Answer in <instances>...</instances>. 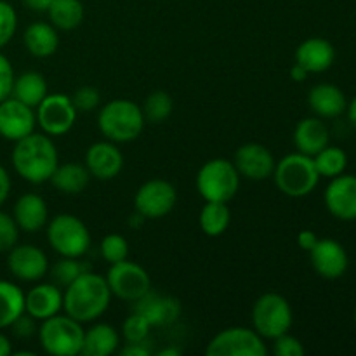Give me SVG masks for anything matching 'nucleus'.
<instances>
[{
    "label": "nucleus",
    "instance_id": "obj_41",
    "mask_svg": "<svg viewBox=\"0 0 356 356\" xmlns=\"http://www.w3.org/2000/svg\"><path fill=\"white\" fill-rule=\"evenodd\" d=\"M14 70L10 65L9 59L3 54H0V101L7 99L13 92V83H14Z\"/></svg>",
    "mask_w": 356,
    "mask_h": 356
},
{
    "label": "nucleus",
    "instance_id": "obj_40",
    "mask_svg": "<svg viewBox=\"0 0 356 356\" xmlns=\"http://www.w3.org/2000/svg\"><path fill=\"white\" fill-rule=\"evenodd\" d=\"M273 353L277 356H302L305 355V346L298 337L285 332L278 336L277 339H273Z\"/></svg>",
    "mask_w": 356,
    "mask_h": 356
},
{
    "label": "nucleus",
    "instance_id": "obj_30",
    "mask_svg": "<svg viewBox=\"0 0 356 356\" xmlns=\"http://www.w3.org/2000/svg\"><path fill=\"white\" fill-rule=\"evenodd\" d=\"M24 313V292L16 284L0 280V330L9 329Z\"/></svg>",
    "mask_w": 356,
    "mask_h": 356
},
{
    "label": "nucleus",
    "instance_id": "obj_3",
    "mask_svg": "<svg viewBox=\"0 0 356 356\" xmlns=\"http://www.w3.org/2000/svg\"><path fill=\"white\" fill-rule=\"evenodd\" d=\"M145 115L131 99H113L101 106L97 113L99 132L111 143H131L145 129Z\"/></svg>",
    "mask_w": 356,
    "mask_h": 356
},
{
    "label": "nucleus",
    "instance_id": "obj_47",
    "mask_svg": "<svg viewBox=\"0 0 356 356\" xmlns=\"http://www.w3.org/2000/svg\"><path fill=\"white\" fill-rule=\"evenodd\" d=\"M308 75L309 73L306 72L301 65H298V63L291 68V76L296 80V82H305V80L308 79Z\"/></svg>",
    "mask_w": 356,
    "mask_h": 356
},
{
    "label": "nucleus",
    "instance_id": "obj_45",
    "mask_svg": "<svg viewBox=\"0 0 356 356\" xmlns=\"http://www.w3.org/2000/svg\"><path fill=\"white\" fill-rule=\"evenodd\" d=\"M10 186H13V183H10L9 172L6 170V167L0 165V205H2L3 202L7 200V197H9Z\"/></svg>",
    "mask_w": 356,
    "mask_h": 356
},
{
    "label": "nucleus",
    "instance_id": "obj_34",
    "mask_svg": "<svg viewBox=\"0 0 356 356\" xmlns=\"http://www.w3.org/2000/svg\"><path fill=\"white\" fill-rule=\"evenodd\" d=\"M143 115L146 122L152 124H162L170 117L174 110V101L169 92L165 90H153L145 99V104L141 106Z\"/></svg>",
    "mask_w": 356,
    "mask_h": 356
},
{
    "label": "nucleus",
    "instance_id": "obj_51",
    "mask_svg": "<svg viewBox=\"0 0 356 356\" xmlns=\"http://www.w3.org/2000/svg\"><path fill=\"white\" fill-rule=\"evenodd\" d=\"M159 356H179L181 355V350L179 348H163V350H160Z\"/></svg>",
    "mask_w": 356,
    "mask_h": 356
},
{
    "label": "nucleus",
    "instance_id": "obj_38",
    "mask_svg": "<svg viewBox=\"0 0 356 356\" xmlns=\"http://www.w3.org/2000/svg\"><path fill=\"white\" fill-rule=\"evenodd\" d=\"M72 101L73 106L76 108V111L89 113V111H94L101 104V94L96 87L82 86L73 92Z\"/></svg>",
    "mask_w": 356,
    "mask_h": 356
},
{
    "label": "nucleus",
    "instance_id": "obj_43",
    "mask_svg": "<svg viewBox=\"0 0 356 356\" xmlns=\"http://www.w3.org/2000/svg\"><path fill=\"white\" fill-rule=\"evenodd\" d=\"M152 350L146 346V343H127L120 350L122 356H149Z\"/></svg>",
    "mask_w": 356,
    "mask_h": 356
},
{
    "label": "nucleus",
    "instance_id": "obj_19",
    "mask_svg": "<svg viewBox=\"0 0 356 356\" xmlns=\"http://www.w3.org/2000/svg\"><path fill=\"white\" fill-rule=\"evenodd\" d=\"M86 167L90 176L99 181H111L124 169V155L117 143L97 141L86 153Z\"/></svg>",
    "mask_w": 356,
    "mask_h": 356
},
{
    "label": "nucleus",
    "instance_id": "obj_7",
    "mask_svg": "<svg viewBox=\"0 0 356 356\" xmlns=\"http://www.w3.org/2000/svg\"><path fill=\"white\" fill-rule=\"evenodd\" d=\"M294 322L291 302L277 292H266L252 306V327L263 339L273 341L289 332Z\"/></svg>",
    "mask_w": 356,
    "mask_h": 356
},
{
    "label": "nucleus",
    "instance_id": "obj_8",
    "mask_svg": "<svg viewBox=\"0 0 356 356\" xmlns=\"http://www.w3.org/2000/svg\"><path fill=\"white\" fill-rule=\"evenodd\" d=\"M45 233L49 245L63 257H82L90 249L89 228L73 214L54 216Z\"/></svg>",
    "mask_w": 356,
    "mask_h": 356
},
{
    "label": "nucleus",
    "instance_id": "obj_22",
    "mask_svg": "<svg viewBox=\"0 0 356 356\" xmlns=\"http://www.w3.org/2000/svg\"><path fill=\"white\" fill-rule=\"evenodd\" d=\"M13 218L24 233H37L49 221V209L38 193H24L14 204Z\"/></svg>",
    "mask_w": 356,
    "mask_h": 356
},
{
    "label": "nucleus",
    "instance_id": "obj_24",
    "mask_svg": "<svg viewBox=\"0 0 356 356\" xmlns=\"http://www.w3.org/2000/svg\"><path fill=\"white\" fill-rule=\"evenodd\" d=\"M308 104L320 118H336L348 108L343 90L332 83H318L309 90Z\"/></svg>",
    "mask_w": 356,
    "mask_h": 356
},
{
    "label": "nucleus",
    "instance_id": "obj_44",
    "mask_svg": "<svg viewBox=\"0 0 356 356\" xmlns=\"http://www.w3.org/2000/svg\"><path fill=\"white\" fill-rule=\"evenodd\" d=\"M316 242H318V236H316L312 229H305V232H301L298 235V245L301 247L302 250H306V252H309V250L315 247Z\"/></svg>",
    "mask_w": 356,
    "mask_h": 356
},
{
    "label": "nucleus",
    "instance_id": "obj_32",
    "mask_svg": "<svg viewBox=\"0 0 356 356\" xmlns=\"http://www.w3.org/2000/svg\"><path fill=\"white\" fill-rule=\"evenodd\" d=\"M89 264L86 261H82L80 257H63L59 261H56L52 264V268H49L47 273L51 275L52 284H56L58 287H68L72 282H75L76 278L82 273L89 271Z\"/></svg>",
    "mask_w": 356,
    "mask_h": 356
},
{
    "label": "nucleus",
    "instance_id": "obj_9",
    "mask_svg": "<svg viewBox=\"0 0 356 356\" xmlns=\"http://www.w3.org/2000/svg\"><path fill=\"white\" fill-rule=\"evenodd\" d=\"M207 356H266L268 348L254 329L229 327L221 330L205 348Z\"/></svg>",
    "mask_w": 356,
    "mask_h": 356
},
{
    "label": "nucleus",
    "instance_id": "obj_10",
    "mask_svg": "<svg viewBox=\"0 0 356 356\" xmlns=\"http://www.w3.org/2000/svg\"><path fill=\"white\" fill-rule=\"evenodd\" d=\"M108 287L111 296L122 301L134 302L152 289V278L148 271L138 263L124 259L120 263L111 264L106 275Z\"/></svg>",
    "mask_w": 356,
    "mask_h": 356
},
{
    "label": "nucleus",
    "instance_id": "obj_46",
    "mask_svg": "<svg viewBox=\"0 0 356 356\" xmlns=\"http://www.w3.org/2000/svg\"><path fill=\"white\" fill-rule=\"evenodd\" d=\"M23 3L28 7V9L37 10V13H47L52 0H23Z\"/></svg>",
    "mask_w": 356,
    "mask_h": 356
},
{
    "label": "nucleus",
    "instance_id": "obj_1",
    "mask_svg": "<svg viewBox=\"0 0 356 356\" xmlns=\"http://www.w3.org/2000/svg\"><path fill=\"white\" fill-rule=\"evenodd\" d=\"M111 301L106 277L86 271L63 292V312L80 323H89L104 315Z\"/></svg>",
    "mask_w": 356,
    "mask_h": 356
},
{
    "label": "nucleus",
    "instance_id": "obj_15",
    "mask_svg": "<svg viewBox=\"0 0 356 356\" xmlns=\"http://www.w3.org/2000/svg\"><path fill=\"white\" fill-rule=\"evenodd\" d=\"M7 268L21 282H38L49 271V259L38 247L23 243L14 245L7 256Z\"/></svg>",
    "mask_w": 356,
    "mask_h": 356
},
{
    "label": "nucleus",
    "instance_id": "obj_29",
    "mask_svg": "<svg viewBox=\"0 0 356 356\" xmlns=\"http://www.w3.org/2000/svg\"><path fill=\"white\" fill-rule=\"evenodd\" d=\"M47 14L56 30H75L83 21V3L80 0H52Z\"/></svg>",
    "mask_w": 356,
    "mask_h": 356
},
{
    "label": "nucleus",
    "instance_id": "obj_2",
    "mask_svg": "<svg viewBox=\"0 0 356 356\" xmlns=\"http://www.w3.org/2000/svg\"><path fill=\"white\" fill-rule=\"evenodd\" d=\"M10 162L17 176L31 184H42L51 179L59 163V155L51 136L31 132L16 141Z\"/></svg>",
    "mask_w": 356,
    "mask_h": 356
},
{
    "label": "nucleus",
    "instance_id": "obj_13",
    "mask_svg": "<svg viewBox=\"0 0 356 356\" xmlns=\"http://www.w3.org/2000/svg\"><path fill=\"white\" fill-rule=\"evenodd\" d=\"M35 127H37L35 108L14 99L13 96L0 101V136L3 139L16 143L35 132Z\"/></svg>",
    "mask_w": 356,
    "mask_h": 356
},
{
    "label": "nucleus",
    "instance_id": "obj_49",
    "mask_svg": "<svg viewBox=\"0 0 356 356\" xmlns=\"http://www.w3.org/2000/svg\"><path fill=\"white\" fill-rule=\"evenodd\" d=\"M145 221H146V218L143 214H139L138 211L134 212V214H131L129 216V226H131V228H141L143 225H145Z\"/></svg>",
    "mask_w": 356,
    "mask_h": 356
},
{
    "label": "nucleus",
    "instance_id": "obj_27",
    "mask_svg": "<svg viewBox=\"0 0 356 356\" xmlns=\"http://www.w3.org/2000/svg\"><path fill=\"white\" fill-rule=\"evenodd\" d=\"M90 172L87 170L86 163L79 162H66L58 163L56 170L51 176L52 186L65 195H79L89 186Z\"/></svg>",
    "mask_w": 356,
    "mask_h": 356
},
{
    "label": "nucleus",
    "instance_id": "obj_6",
    "mask_svg": "<svg viewBox=\"0 0 356 356\" xmlns=\"http://www.w3.org/2000/svg\"><path fill=\"white\" fill-rule=\"evenodd\" d=\"M197 190L205 202L228 204L240 188V174L228 159H212L200 167L197 174Z\"/></svg>",
    "mask_w": 356,
    "mask_h": 356
},
{
    "label": "nucleus",
    "instance_id": "obj_23",
    "mask_svg": "<svg viewBox=\"0 0 356 356\" xmlns=\"http://www.w3.org/2000/svg\"><path fill=\"white\" fill-rule=\"evenodd\" d=\"M329 129L320 117L302 118L294 131V145L299 153L315 156L329 145Z\"/></svg>",
    "mask_w": 356,
    "mask_h": 356
},
{
    "label": "nucleus",
    "instance_id": "obj_4",
    "mask_svg": "<svg viewBox=\"0 0 356 356\" xmlns=\"http://www.w3.org/2000/svg\"><path fill=\"white\" fill-rule=\"evenodd\" d=\"M273 179L278 190L292 198H301L312 193L320 181L313 156L305 153H291L275 165Z\"/></svg>",
    "mask_w": 356,
    "mask_h": 356
},
{
    "label": "nucleus",
    "instance_id": "obj_12",
    "mask_svg": "<svg viewBox=\"0 0 356 356\" xmlns=\"http://www.w3.org/2000/svg\"><path fill=\"white\" fill-rule=\"evenodd\" d=\"M177 204V191L165 179H149L138 188L134 209L146 219H160L169 214Z\"/></svg>",
    "mask_w": 356,
    "mask_h": 356
},
{
    "label": "nucleus",
    "instance_id": "obj_48",
    "mask_svg": "<svg viewBox=\"0 0 356 356\" xmlns=\"http://www.w3.org/2000/svg\"><path fill=\"white\" fill-rule=\"evenodd\" d=\"M10 353H13V344H10L9 337L0 332V356H9Z\"/></svg>",
    "mask_w": 356,
    "mask_h": 356
},
{
    "label": "nucleus",
    "instance_id": "obj_31",
    "mask_svg": "<svg viewBox=\"0 0 356 356\" xmlns=\"http://www.w3.org/2000/svg\"><path fill=\"white\" fill-rule=\"evenodd\" d=\"M232 222V211L226 202H205L198 216L200 229L207 236H221Z\"/></svg>",
    "mask_w": 356,
    "mask_h": 356
},
{
    "label": "nucleus",
    "instance_id": "obj_42",
    "mask_svg": "<svg viewBox=\"0 0 356 356\" xmlns=\"http://www.w3.org/2000/svg\"><path fill=\"white\" fill-rule=\"evenodd\" d=\"M35 322H37V320L24 312L23 315H19L16 320H14L10 329H13V334L16 337H19V339H28V337H31L35 332H37V325H35Z\"/></svg>",
    "mask_w": 356,
    "mask_h": 356
},
{
    "label": "nucleus",
    "instance_id": "obj_21",
    "mask_svg": "<svg viewBox=\"0 0 356 356\" xmlns=\"http://www.w3.org/2000/svg\"><path fill=\"white\" fill-rule=\"evenodd\" d=\"M334 59H336V49L325 38H306L296 49V63L308 73L327 72L334 65Z\"/></svg>",
    "mask_w": 356,
    "mask_h": 356
},
{
    "label": "nucleus",
    "instance_id": "obj_33",
    "mask_svg": "<svg viewBox=\"0 0 356 356\" xmlns=\"http://www.w3.org/2000/svg\"><path fill=\"white\" fill-rule=\"evenodd\" d=\"M313 162H315V167L316 170H318L320 177L323 176L332 179V177L344 172V169H346L348 165V156L346 153L341 148H337V146L327 145L322 152H318L313 156Z\"/></svg>",
    "mask_w": 356,
    "mask_h": 356
},
{
    "label": "nucleus",
    "instance_id": "obj_35",
    "mask_svg": "<svg viewBox=\"0 0 356 356\" xmlns=\"http://www.w3.org/2000/svg\"><path fill=\"white\" fill-rule=\"evenodd\" d=\"M99 252L106 263L115 264L129 257V242L118 233H110L99 243Z\"/></svg>",
    "mask_w": 356,
    "mask_h": 356
},
{
    "label": "nucleus",
    "instance_id": "obj_36",
    "mask_svg": "<svg viewBox=\"0 0 356 356\" xmlns=\"http://www.w3.org/2000/svg\"><path fill=\"white\" fill-rule=\"evenodd\" d=\"M152 329L153 327L149 325L145 316L132 312L122 325V336H124L125 343H146Z\"/></svg>",
    "mask_w": 356,
    "mask_h": 356
},
{
    "label": "nucleus",
    "instance_id": "obj_28",
    "mask_svg": "<svg viewBox=\"0 0 356 356\" xmlns=\"http://www.w3.org/2000/svg\"><path fill=\"white\" fill-rule=\"evenodd\" d=\"M49 94L47 82L38 72H24L14 79L10 96L31 108H37Z\"/></svg>",
    "mask_w": 356,
    "mask_h": 356
},
{
    "label": "nucleus",
    "instance_id": "obj_17",
    "mask_svg": "<svg viewBox=\"0 0 356 356\" xmlns=\"http://www.w3.org/2000/svg\"><path fill=\"white\" fill-rule=\"evenodd\" d=\"M309 261L316 273L327 280L341 278L348 270V254L344 247L337 240L318 238L312 250H309Z\"/></svg>",
    "mask_w": 356,
    "mask_h": 356
},
{
    "label": "nucleus",
    "instance_id": "obj_37",
    "mask_svg": "<svg viewBox=\"0 0 356 356\" xmlns=\"http://www.w3.org/2000/svg\"><path fill=\"white\" fill-rule=\"evenodd\" d=\"M17 28V14L6 0H0V49L13 40Z\"/></svg>",
    "mask_w": 356,
    "mask_h": 356
},
{
    "label": "nucleus",
    "instance_id": "obj_20",
    "mask_svg": "<svg viewBox=\"0 0 356 356\" xmlns=\"http://www.w3.org/2000/svg\"><path fill=\"white\" fill-rule=\"evenodd\" d=\"M63 309V292L56 284H38L24 294V312L35 320L51 318Z\"/></svg>",
    "mask_w": 356,
    "mask_h": 356
},
{
    "label": "nucleus",
    "instance_id": "obj_18",
    "mask_svg": "<svg viewBox=\"0 0 356 356\" xmlns=\"http://www.w3.org/2000/svg\"><path fill=\"white\" fill-rule=\"evenodd\" d=\"M325 207L334 218L341 221H355L356 219V176L339 174L332 177L327 186Z\"/></svg>",
    "mask_w": 356,
    "mask_h": 356
},
{
    "label": "nucleus",
    "instance_id": "obj_11",
    "mask_svg": "<svg viewBox=\"0 0 356 356\" xmlns=\"http://www.w3.org/2000/svg\"><path fill=\"white\" fill-rule=\"evenodd\" d=\"M76 108L73 106L72 97L61 92H52L44 97L37 106V125L42 132L51 138H59L72 131L76 120Z\"/></svg>",
    "mask_w": 356,
    "mask_h": 356
},
{
    "label": "nucleus",
    "instance_id": "obj_53",
    "mask_svg": "<svg viewBox=\"0 0 356 356\" xmlns=\"http://www.w3.org/2000/svg\"><path fill=\"white\" fill-rule=\"evenodd\" d=\"M355 322H356V309H355Z\"/></svg>",
    "mask_w": 356,
    "mask_h": 356
},
{
    "label": "nucleus",
    "instance_id": "obj_25",
    "mask_svg": "<svg viewBox=\"0 0 356 356\" xmlns=\"http://www.w3.org/2000/svg\"><path fill=\"white\" fill-rule=\"evenodd\" d=\"M120 346V334L110 323H94L83 332L82 355L110 356Z\"/></svg>",
    "mask_w": 356,
    "mask_h": 356
},
{
    "label": "nucleus",
    "instance_id": "obj_16",
    "mask_svg": "<svg viewBox=\"0 0 356 356\" xmlns=\"http://www.w3.org/2000/svg\"><path fill=\"white\" fill-rule=\"evenodd\" d=\"M132 312L145 316L152 327L172 325L181 315L179 299L149 289L143 298L132 302Z\"/></svg>",
    "mask_w": 356,
    "mask_h": 356
},
{
    "label": "nucleus",
    "instance_id": "obj_26",
    "mask_svg": "<svg viewBox=\"0 0 356 356\" xmlns=\"http://www.w3.org/2000/svg\"><path fill=\"white\" fill-rule=\"evenodd\" d=\"M23 42L26 51L35 58H49L59 47L58 30L51 23L35 21L24 30Z\"/></svg>",
    "mask_w": 356,
    "mask_h": 356
},
{
    "label": "nucleus",
    "instance_id": "obj_14",
    "mask_svg": "<svg viewBox=\"0 0 356 356\" xmlns=\"http://www.w3.org/2000/svg\"><path fill=\"white\" fill-rule=\"evenodd\" d=\"M233 163L240 177H247L250 181H264L273 176L277 160L273 153L261 143H245L236 149Z\"/></svg>",
    "mask_w": 356,
    "mask_h": 356
},
{
    "label": "nucleus",
    "instance_id": "obj_50",
    "mask_svg": "<svg viewBox=\"0 0 356 356\" xmlns=\"http://www.w3.org/2000/svg\"><path fill=\"white\" fill-rule=\"evenodd\" d=\"M346 110H348V117H350V122L356 129V96L353 97V101H351V104L346 108Z\"/></svg>",
    "mask_w": 356,
    "mask_h": 356
},
{
    "label": "nucleus",
    "instance_id": "obj_39",
    "mask_svg": "<svg viewBox=\"0 0 356 356\" xmlns=\"http://www.w3.org/2000/svg\"><path fill=\"white\" fill-rule=\"evenodd\" d=\"M19 238V228L13 216L0 211V252H9Z\"/></svg>",
    "mask_w": 356,
    "mask_h": 356
},
{
    "label": "nucleus",
    "instance_id": "obj_52",
    "mask_svg": "<svg viewBox=\"0 0 356 356\" xmlns=\"http://www.w3.org/2000/svg\"><path fill=\"white\" fill-rule=\"evenodd\" d=\"M16 356H35L33 351H17Z\"/></svg>",
    "mask_w": 356,
    "mask_h": 356
},
{
    "label": "nucleus",
    "instance_id": "obj_5",
    "mask_svg": "<svg viewBox=\"0 0 356 356\" xmlns=\"http://www.w3.org/2000/svg\"><path fill=\"white\" fill-rule=\"evenodd\" d=\"M42 350L52 356H76L82 353L86 329L70 315H54L38 327Z\"/></svg>",
    "mask_w": 356,
    "mask_h": 356
}]
</instances>
